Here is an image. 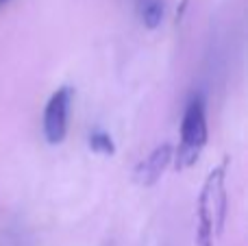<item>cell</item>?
<instances>
[{
	"instance_id": "cell-1",
	"label": "cell",
	"mask_w": 248,
	"mask_h": 246,
	"mask_svg": "<svg viewBox=\"0 0 248 246\" xmlns=\"http://www.w3.org/2000/svg\"><path fill=\"white\" fill-rule=\"evenodd\" d=\"M224 170H227V164L211 170L205 185H202L201 200H198V222H201V227H198V244L201 246H211L214 244V235L222 231L224 207H227Z\"/></svg>"
},
{
	"instance_id": "cell-2",
	"label": "cell",
	"mask_w": 248,
	"mask_h": 246,
	"mask_svg": "<svg viewBox=\"0 0 248 246\" xmlns=\"http://www.w3.org/2000/svg\"><path fill=\"white\" fill-rule=\"evenodd\" d=\"M207 118L205 105L201 98H194L187 105L181 122V146L176 151V170H185L196 164L201 151L207 144Z\"/></svg>"
},
{
	"instance_id": "cell-3",
	"label": "cell",
	"mask_w": 248,
	"mask_h": 246,
	"mask_svg": "<svg viewBox=\"0 0 248 246\" xmlns=\"http://www.w3.org/2000/svg\"><path fill=\"white\" fill-rule=\"evenodd\" d=\"M72 92L70 87H61L50 96L44 109V135L48 144H61L68 133V109Z\"/></svg>"
},
{
	"instance_id": "cell-4",
	"label": "cell",
	"mask_w": 248,
	"mask_h": 246,
	"mask_svg": "<svg viewBox=\"0 0 248 246\" xmlns=\"http://www.w3.org/2000/svg\"><path fill=\"white\" fill-rule=\"evenodd\" d=\"M172 157H174V155H172V146H170V144H161V146H157L144 161H140V164H137L135 172H133L135 183H140V185H144V187L157 183L159 177L163 174V170L170 166Z\"/></svg>"
},
{
	"instance_id": "cell-5",
	"label": "cell",
	"mask_w": 248,
	"mask_h": 246,
	"mask_svg": "<svg viewBox=\"0 0 248 246\" xmlns=\"http://www.w3.org/2000/svg\"><path fill=\"white\" fill-rule=\"evenodd\" d=\"M141 20H144L146 29H157L163 20V2L161 0H150V2H146L144 11H141Z\"/></svg>"
},
{
	"instance_id": "cell-6",
	"label": "cell",
	"mask_w": 248,
	"mask_h": 246,
	"mask_svg": "<svg viewBox=\"0 0 248 246\" xmlns=\"http://www.w3.org/2000/svg\"><path fill=\"white\" fill-rule=\"evenodd\" d=\"M90 148L94 153H98V155H105V157H111L113 153H116V144H113L111 135L103 133V131L90 135Z\"/></svg>"
},
{
	"instance_id": "cell-7",
	"label": "cell",
	"mask_w": 248,
	"mask_h": 246,
	"mask_svg": "<svg viewBox=\"0 0 248 246\" xmlns=\"http://www.w3.org/2000/svg\"><path fill=\"white\" fill-rule=\"evenodd\" d=\"M4 2H9V0H0V7H2V4H4Z\"/></svg>"
}]
</instances>
